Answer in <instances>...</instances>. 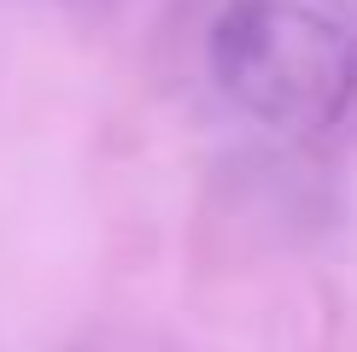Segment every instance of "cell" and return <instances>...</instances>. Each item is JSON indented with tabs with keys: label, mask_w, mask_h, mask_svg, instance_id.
Returning <instances> with one entry per match:
<instances>
[{
	"label": "cell",
	"mask_w": 357,
	"mask_h": 352,
	"mask_svg": "<svg viewBox=\"0 0 357 352\" xmlns=\"http://www.w3.org/2000/svg\"><path fill=\"white\" fill-rule=\"evenodd\" d=\"M351 6H357V0H351Z\"/></svg>",
	"instance_id": "7a4b0ae2"
},
{
	"label": "cell",
	"mask_w": 357,
	"mask_h": 352,
	"mask_svg": "<svg viewBox=\"0 0 357 352\" xmlns=\"http://www.w3.org/2000/svg\"><path fill=\"white\" fill-rule=\"evenodd\" d=\"M205 65L234 112L281 135H322L357 100V41L317 0H229Z\"/></svg>",
	"instance_id": "6da1fadb"
}]
</instances>
